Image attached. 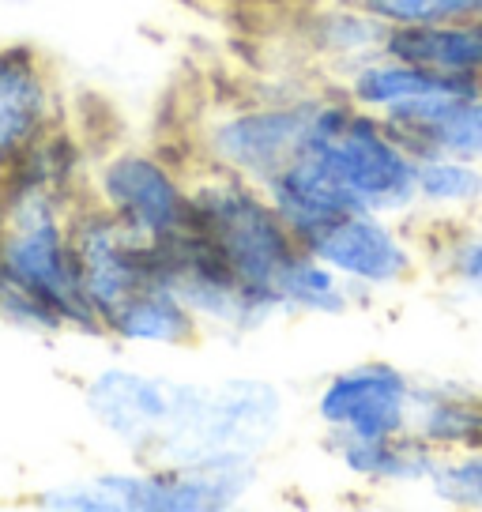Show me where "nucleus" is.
Here are the masks:
<instances>
[{"label": "nucleus", "instance_id": "nucleus-1", "mask_svg": "<svg viewBox=\"0 0 482 512\" xmlns=\"http://www.w3.org/2000/svg\"><path fill=\"white\" fill-rule=\"evenodd\" d=\"M110 467L80 479L49 482L31 505L46 512H230L257 494L264 460L211 464H136Z\"/></svg>", "mask_w": 482, "mask_h": 512}, {"label": "nucleus", "instance_id": "nucleus-2", "mask_svg": "<svg viewBox=\"0 0 482 512\" xmlns=\"http://www.w3.org/2000/svg\"><path fill=\"white\" fill-rule=\"evenodd\" d=\"M287 392L260 373H226L211 381L181 377L170 426L151 460L211 464V460H264L287 433ZM144 460V464H151Z\"/></svg>", "mask_w": 482, "mask_h": 512}, {"label": "nucleus", "instance_id": "nucleus-3", "mask_svg": "<svg viewBox=\"0 0 482 512\" xmlns=\"http://www.w3.org/2000/svg\"><path fill=\"white\" fill-rule=\"evenodd\" d=\"M72 208L46 192L4 189L0 204V283L46 305L65 336L102 339L98 313L80 283L72 249Z\"/></svg>", "mask_w": 482, "mask_h": 512}, {"label": "nucleus", "instance_id": "nucleus-4", "mask_svg": "<svg viewBox=\"0 0 482 512\" xmlns=\"http://www.w3.org/2000/svg\"><path fill=\"white\" fill-rule=\"evenodd\" d=\"M302 155L317 159L354 200V208L415 219L418 159L381 113L354 106L339 83H324Z\"/></svg>", "mask_w": 482, "mask_h": 512}, {"label": "nucleus", "instance_id": "nucleus-5", "mask_svg": "<svg viewBox=\"0 0 482 512\" xmlns=\"http://www.w3.org/2000/svg\"><path fill=\"white\" fill-rule=\"evenodd\" d=\"M324 83L328 80L208 106L189 132V166L268 185L302 155Z\"/></svg>", "mask_w": 482, "mask_h": 512}, {"label": "nucleus", "instance_id": "nucleus-6", "mask_svg": "<svg viewBox=\"0 0 482 512\" xmlns=\"http://www.w3.org/2000/svg\"><path fill=\"white\" fill-rule=\"evenodd\" d=\"M189 230L208 241L211 253L226 260V268L268 290H275L279 272L302 249L264 185L219 170H193Z\"/></svg>", "mask_w": 482, "mask_h": 512}, {"label": "nucleus", "instance_id": "nucleus-7", "mask_svg": "<svg viewBox=\"0 0 482 512\" xmlns=\"http://www.w3.org/2000/svg\"><path fill=\"white\" fill-rule=\"evenodd\" d=\"M87 196L129 234L147 245H162L193 223V166L159 147H110L95 155Z\"/></svg>", "mask_w": 482, "mask_h": 512}, {"label": "nucleus", "instance_id": "nucleus-8", "mask_svg": "<svg viewBox=\"0 0 482 512\" xmlns=\"http://www.w3.org/2000/svg\"><path fill=\"white\" fill-rule=\"evenodd\" d=\"M155 275L181 294V302L200 320L204 336L245 339L264 332L275 320H287L275 290L241 279L193 230L155 245Z\"/></svg>", "mask_w": 482, "mask_h": 512}, {"label": "nucleus", "instance_id": "nucleus-9", "mask_svg": "<svg viewBox=\"0 0 482 512\" xmlns=\"http://www.w3.org/2000/svg\"><path fill=\"white\" fill-rule=\"evenodd\" d=\"M313 256L351 287L358 305H370L381 294L411 287L422 268V230L415 219H396L381 211H347L332 226H324L306 245Z\"/></svg>", "mask_w": 482, "mask_h": 512}, {"label": "nucleus", "instance_id": "nucleus-10", "mask_svg": "<svg viewBox=\"0 0 482 512\" xmlns=\"http://www.w3.org/2000/svg\"><path fill=\"white\" fill-rule=\"evenodd\" d=\"M418 377L388 358H366L332 369L313 392V418L324 441L388 437L411 430Z\"/></svg>", "mask_w": 482, "mask_h": 512}, {"label": "nucleus", "instance_id": "nucleus-11", "mask_svg": "<svg viewBox=\"0 0 482 512\" xmlns=\"http://www.w3.org/2000/svg\"><path fill=\"white\" fill-rule=\"evenodd\" d=\"M181 377L159 369L110 362L83 381V411L106 433V441L121 448L129 460L144 464L155 456L162 433L170 426Z\"/></svg>", "mask_w": 482, "mask_h": 512}, {"label": "nucleus", "instance_id": "nucleus-12", "mask_svg": "<svg viewBox=\"0 0 482 512\" xmlns=\"http://www.w3.org/2000/svg\"><path fill=\"white\" fill-rule=\"evenodd\" d=\"M72 249L80 264V283L91 309L98 313V324L121 298H129L136 287H144L155 275V245L140 241L125 226L102 211L87 196L72 208Z\"/></svg>", "mask_w": 482, "mask_h": 512}, {"label": "nucleus", "instance_id": "nucleus-13", "mask_svg": "<svg viewBox=\"0 0 482 512\" xmlns=\"http://www.w3.org/2000/svg\"><path fill=\"white\" fill-rule=\"evenodd\" d=\"M68 121L49 61L27 42H0V170Z\"/></svg>", "mask_w": 482, "mask_h": 512}, {"label": "nucleus", "instance_id": "nucleus-14", "mask_svg": "<svg viewBox=\"0 0 482 512\" xmlns=\"http://www.w3.org/2000/svg\"><path fill=\"white\" fill-rule=\"evenodd\" d=\"M385 121L415 159L449 155L482 162V87L411 102L385 113Z\"/></svg>", "mask_w": 482, "mask_h": 512}, {"label": "nucleus", "instance_id": "nucleus-15", "mask_svg": "<svg viewBox=\"0 0 482 512\" xmlns=\"http://www.w3.org/2000/svg\"><path fill=\"white\" fill-rule=\"evenodd\" d=\"M385 42L388 27L358 0H328L306 8L298 19V49L313 68H321L328 83H339L354 64L385 53Z\"/></svg>", "mask_w": 482, "mask_h": 512}, {"label": "nucleus", "instance_id": "nucleus-16", "mask_svg": "<svg viewBox=\"0 0 482 512\" xmlns=\"http://www.w3.org/2000/svg\"><path fill=\"white\" fill-rule=\"evenodd\" d=\"M324 448L347 479L370 490H426L441 460L415 430L388 437H339L324 441Z\"/></svg>", "mask_w": 482, "mask_h": 512}, {"label": "nucleus", "instance_id": "nucleus-17", "mask_svg": "<svg viewBox=\"0 0 482 512\" xmlns=\"http://www.w3.org/2000/svg\"><path fill=\"white\" fill-rule=\"evenodd\" d=\"M204 336L193 309L181 302L174 287L151 279L102 317V339L144 351H189Z\"/></svg>", "mask_w": 482, "mask_h": 512}, {"label": "nucleus", "instance_id": "nucleus-18", "mask_svg": "<svg viewBox=\"0 0 482 512\" xmlns=\"http://www.w3.org/2000/svg\"><path fill=\"white\" fill-rule=\"evenodd\" d=\"M343 95L351 98L354 106L370 113H392L411 102H426L437 95H456L467 87H482L479 80H467L456 72H437L430 64L407 61L396 53H377L370 61L354 64L351 72L339 80Z\"/></svg>", "mask_w": 482, "mask_h": 512}, {"label": "nucleus", "instance_id": "nucleus-19", "mask_svg": "<svg viewBox=\"0 0 482 512\" xmlns=\"http://www.w3.org/2000/svg\"><path fill=\"white\" fill-rule=\"evenodd\" d=\"M411 430L434 448L449 452H479L482 448V384L460 377H418Z\"/></svg>", "mask_w": 482, "mask_h": 512}, {"label": "nucleus", "instance_id": "nucleus-20", "mask_svg": "<svg viewBox=\"0 0 482 512\" xmlns=\"http://www.w3.org/2000/svg\"><path fill=\"white\" fill-rule=\"evenodd\" d=\"M91 166H95V151L83 144L76 128L61 121L4 170V189L46 192L68 204H80L87 200Z\"/></svg>", "mask_w": 482, "mask_h": 512}, {"label": "nucleus", "instance_id": "nucleus-21", "mask_svg": "<svg viewBox=\"0 0 482 512\" xmlns=\"http://www.w3.org/2000/svg\"><path fill=\"white\" fill-rule=\"evenodd\" d=\"M264 192L272 196L275 211L283 215V223L290 226V234L309 245V241L321 234L324 226H332L339 215L354 208V200L339 189V181L324 170L317 159L298 155L294 162H287L279 174L264 185Z\"/></svg>", "mask_w": 482, "mask_h": 512}, {"label": "nucleus", "instance_id": "nucleus-22", "mask_svg": "<svg viewBox=\"0 0 482 512\" xmlns=\"http://www.w3.org/2000/svg\"><path fill=\"white\" fill-rule=\"evenodd\" d=\"M385 53L482 83V16L426 27H388Z\"/></svg>", "mask_w": 482, "mask_h": 512}, {"label": "nucleus", "instance_id": "nucleus-23", "mask_svg": "<svg viewBox=\"0 0 482 512\" xmlns=\"http://www.w3.org/2000/svg\"><path fill=\"white\" fill-rule=\"evenodd\" d=\"M482 211V162L426 155L415 166V219L460 223Z\"/></svg>", "mask_w": 482, "mask_h": 512}, {"label": "nucleus", "instance_id": "nucleus-24", "mask_svg": "<svg viewBox=\"0 0 482 512\" xmlns=\"http://www.w3.org/2000/svg\"><path fill=\"white\" fill-rule=\"evenodd\" d=\"M422 230V253L426 268L449 287L456 298L482 305V223L460 219V223H426Z\"/></svg>", "mask_w": 482, "mask_h": 512}, {"label": "nucleus", "instance_id": "nucleus-25", "mask_svg": "<svg viewBox=\"0 0 482 512\" xmlns=\"http://www.w3.org/2000/svg\"><path fill=\"white\" fill-rule=\"evenodd\" d=\"M275 298L283 305V317H313V320H336L358 309V298L351 287L339 279L321 256H313L302 245L290 256V264L275 279Z\"/></svg>", "mask_w": 482, "mask_h": 512}, {"label": "nucleus", "instance_id": "nucleus-26", "mask_svg": "<svg viewBox=\"0 0 482 512\" xmlns=\"http://www.w3.org/2000/svg\"><path fill=\"white\" fill-rule=\"evenodd\" d=\"M426 494L449 509L482 512V448L479 452H449L437 460V471Z\"/></svg>", "mask_w": 482, "mask_h": 512}, {"label": "nucleus", "instance_id": "nucleus-27", "mask_svg": "<svg viewBox=\"0 0 482 512\" xmlns=\"http://www.w3.org/2000/svg\"><path fill=\"white\" fill-rule=\"evenodd\" d=\"M385 27H426L482 16V0H358Z\"/></svg>", "mask_w": 482, "mask_h": 512}, {"label": "nucleus", "instance_id": "nucleus-28", "mask_svg": "<svg viewBox=\"0 0 482 512\" xmlns=\"http://www.w3.org/2000/svg\"><path fill=\"white\" fill-rule=\"evenodd\" d=\"M0 204H4V170H0Z\"/></svg>", "mask_w": 482, "mask_h": 512}]
</instances>
